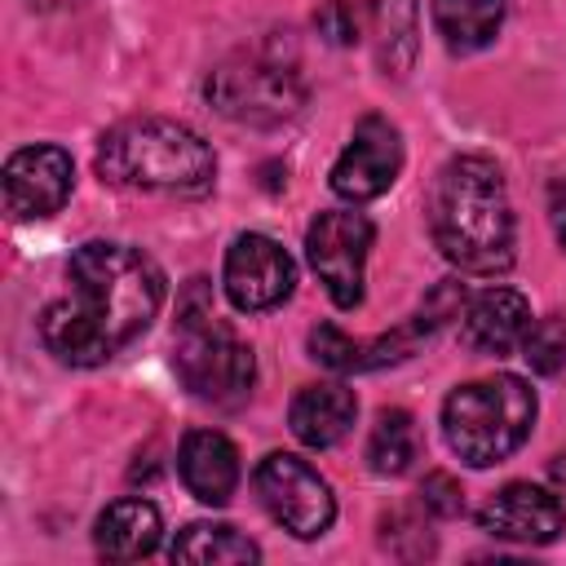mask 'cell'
I'll return each instance as SVG.
<instances>
[{
  "mask_svg": "<svg viewBox=\"0 0 566 566\" xmlns=\"http://www.w3.org/2000/svg\"><path fill=\"white\" fill-rule=\"evenodd\" d=\"M371 239H376L371 221L354 208L318 212L305 230V256L340 310H354L363 301V265H367Z\"/></svg>",
  "mask_w": 566,
  "mask_h": 566,
  "instance_id": "ba28073f",
  "label": "cell"
},
{
  "mask_svg": "<svg viewBox=\"0 0 566 566\" xmlns=\"http://www.w3.org/2000/svg\"><path fill=\"white\" fill-rule=\"evenodd\" d=\"M310 349H314V358L323 363V367H332V371H358V340H349L340 327H332V323H323V327H314L310 332Z\"/></svg>",
  "mask_w": 566,
  "mask_h": 566,
  "instance_id": "7402d4cb",
  "label": "cell"
},
{
  "mask_svg": "<svg viewBox=\"0 0 566 566\" xmlns=\"http://www.w3.org/2000/svg\"><path fill=\"white\" fill-rule=\"evenodd\" d=\"M172 367L199 402L239 407L252 394L256 358L212 314V301L203 296V279L190 283V301L181 305V327H177V340H172Z\"/></svg>",
  "mask_w": 566,
  "mask_h": 566,
  "instance_id": "5b68a950",
  "label": "cell"
},
{
  "mask_svg": "<svg viewBox=\"0 0 566 566\" xmlns=\"http://www.w3.org/2000/svg\"><path fill=\"white\" fill-rule=\"evenodd\" d=\"M177 469H181V482L186 491L199 500V504H226L239 486V451L226 433L217 429H190L181 438V451H177Z\"/></svg>",
  "mask_w": 566,
  "mask_h": 566,
  "instance_id": "5bb4252c",
  "label": "cell"
},
{
  "mask_svg": "<svg viewBox=\"0 0 566 566\" xmlns=\"http://www.w3.org/2000/svg\"><path fill=\"white\" fill-rule=\"evenodd\" d=\"M221 283H226V296L234 310L256 314V310H274L292 296L296 265L270 234H239L226 248Z\"/></svg>",
  "mask_w": 566,
  "mask_h": 566,
  "instance_id": "9c48e42d",
  "label": "cell"
},
{
  "mask_svg": "<svg viewBox=\"0 0 566 566\" xmlns=\"http://www.w3.org/2000/svg\"><path fill=\"white\" fill-rule=\"evenodd\" d=\"M522 358H526L531 371H539V376L562 371V367H566V318H557V314L535 318V323L526 327V336H522Z\"/></svg>",
  "mask_w": 566,
  "mask_h": 566,
  "instance_id": "44dd1931",
  "label": "cell"
},
{
  "mask_svg": "<svg viewBox=\"0 0 566 566\" xmlns=\"http://www.w3.org/2000/svg\"><path fill=\"white\" fill-rule=\"evenodd\" d=\"M252 486L265 504V513L292 531L296 539H318L332 517H336V500H332V486L296 455L287 451H270L256 473H252Z\"/></svg>",
  "mask_w": 566,
  "mask_h": 566,
  "instance_id": "52a82bcc",
  "label": "cell"
},
{
  "mask_svg": "<svg viewBox=\"0 0 566 566\" xmlns=\"http://www.w3.org/2000/svg\"><path fill=\"white\" fill-rule=\"evenodd\" d=\"M208 102L217 106V115L234 119V124H252V128H274L287 124L301 102H305V84L292 66L261 57V53H239L226 57L212 75H208Z\"/></svg>",
  "mask_w": 566,
  "mask_h": 566,
  "instance_id": "8992f818",
  "label": "cell"
},
{
  "mask_svg": "<svg viewBox=\"0 0 566 566\" xmlns=\"http://www.w3.org/2000/svg\"><path fill=\"white\" fill-rule=\"evenodd\" d=\"M314 27H318V35H327L332 44H354V35H358V13H354L349 0H323V4L314 9Z\"/></svg>",
  "mask_w": 566,
  "mask_h": 566,
  "instance_id": "603a6c76",
  "label": "cell"
},
{
  "mask_svg": "<svg viewBox=\"0 0 566 566\" xmlns=\"http://www.w3.org/2000/svg\"><path fill=\"white\" fill-rule=\"evenodd\" d=\"M75 181V164L62 146H22L4 164V203L18 221L53 217Z\"/></svg>",
  "mask_w": 566,
  "mask_h": 566,
  "instance_id": "8fae6325",
  "label": "cell"
},
{
  "mask_svg": "<svg viewBox=\"0 0 566 566\" xmlns=\"http://www.w3.org/2000/svg\"><path fill=\"white\" fill-rule=\"evenodd\" d=\"M168 557L172 562H212V566H221V562H256L261 548L248 535H239L234 526H226V522H190L172 539Z\"/></svg>",
  "mask_w": 566,
  "mask_h": 566,
  "instance_id": "ffe728a7",
  "label": "cell"
},
{
  "mask_svg": "<svg viewBox=\"0 0 566 566\" xmlns=\"http://www.w3.org/2000/svg\"><path fill=\"white\" fill-rule=\"evenodd\" d=\"M420 455V429L402 407H389L376 416L371 438H367V464L380 478H398L411 469V460Z\"/></svg>",
  "mask_w": 566,
  "mask_h": 566,
  "instance_id": "d6986e66",
  "label": "cell"
},
{
  "mask_svg": "<svg viewBox=\"0 0 566 566\" xmlns=\"http://www.w3.org/2000/svg\"><path fill=\"white\" fill-rule=\"evenodd\" d=\"M35 9H66V4H75V0H31Z\"/></svg>",
  "mask_w": 566,
  "mask_h": 566,
  "instance_id": "4316f807",
  "label": "cell"
},
{
  "mask_svg": "<svg viewBox=\"0 0 566 566\" xmlns=\"http://www.w3.org/2000/svg\"><path fill=\"white\" fill-rule=\"evenodd\" d=\"M548 221H553L557 243L566 248V181H553V190H548Z\"/></svg>",
  "mask_w": 566,
  "mask_h": 566,
  "instance_id": "d4e9b609",
  "label": "cell"
},
{
  "mask_svg": "<svg viewBox=\"0 0 566 566\" xmlns=\"http://www.w3.org/2000/svg\"><path fill=\"white\" fill-rule=\"evenodd\" d=\"M429 18L451 53H478L500 35L509 0H429Z\"/></svg>",
  "mask_w": 566,
  "mask_h": 566,
  "instance_id": "ac0fdd59",
  "label": "cell"
},
{
  "mask_svg": "<svg viewBox=\"0 0 566 566\" xmlns=\"http://www.w3.org/2000/svg\"><path fill=\"white\" fill-rule=\"evenodd\" d=\"M531 424H535V394L522 376L509 371L469 380L442 402L447 447L473 469H491L509 460L526 442Z\"/></svg>",
  "mask_w": 566,
  "mask_h": 566,
  "instance_id": "277c9868",
  "label": "cell"
},
{
  "mask_svg": "<svg viewBox=\"0 0 566 566\" xmlns=\"http://www.w3.org/2000/svg\"><path fill=\"white\" fill-rule=\"evenodd\" d=\"M402 168V137L385 115H363L349 146L340 150V159L332 164V190L349 203L376 199L394 186Z\"/></svg>",
  "mask_w": 566,
  "mask_h": 566,
  "instance_id": "30bf717a",
  "label": "cell"
},
{
  "mask_svg": "<svg viewBox=\"0 0 566 566\" xmlns=\"http://www.w3.org/2000/svg\"><path fill=\"white\" fill-rule=\"evenodd\" d=\"M159 535H164V522L150 500H115L93 526L97 553H106L115 562L150 557L159 548Z\"/></svg>",
  "mask_w": 566,
  "mask_h": 566,
  "instance_id": "e0dca14e",
  "label": "cell"
},
{
  "mask_svg": "<svg viewBox=\"0 0 566 566\" xmlns=\"http://www.w3.org/2000/svg\"><path fill=\"white\" fill-rule=\"evenodd\" d=\"M553 478H557V482H562V486H566V451H562V455H557V460H553Z\"/></svg>",
  "mask_w": 566,
  "mask_h": 566,
  "instance_id": "484cf974",
  "label": "cell"
},
{
  "mask_svg": "<svg viewBox=\"0 0 566 566\" xmlns=\"http://www.w3.org/2000/svg\"><path fill=\"white\" fill-rule=\"evenodd\" d=\"M478 526L495 539H509V544H526V548H539V544H553L562 531H566V509L553 491L544 486H531V482H509L504 491H495L482 509H478Z\"/></svg>",
  "mask_w": 566,
  "mask_h": 566,
  "instance_id": "7c38bea8",
  "label": "cell"
},
{
  "mask_svg": "<svg viewBox=\"0 0 566 566\" xmlns=\"http://www.w3.org/2000/svg\"><path fill=\"white\" fill-rule=\"evenodd\" d=\"M354 13L363 18L376 66L385 75H407L416 57V35H420V4L416 0H354Z\"/></svg>",
  "mask_w": 566,
  "mask_h": 566,
  "instance_id": "9a60e30c",
  "label": "cell"
},
{
  "mask_svg": "<svg viewBox=\"0 0 566 566\" xmlns=\"http://www.w3.org/2000/svg\"><path fill=\"white\" fill-rule=\"evenodd\" d=\"M97 177L119 190H164V195H203L212 190L217 159L212 146L164 115H142L115 124L97 146Z\"/></svg>",
  "mask_w": 566,
  "mask_h": 566,
  "instance_id": "3957f363",
  "label": "cell"
},
{
  "mask_svg": "<svg viewBox=\"0 0 566 566\" xmlns=\"http://www.w3.org/2000/svg\"><path fill=\"white\" fill-rule=\"evenodd\" d=\"M354 416H358V402L345 385H305L287 407L292 433L314 451L336 447L354 429Z\"/></svg>",
  "mask_w": 566,
  "mask_h": 566,
  "instance_id": "2e32d148",
  "label": "cell"
},
{
  "mask_svg": "<svg viewBox=\"0 0 566 566\" xmlns=\"http://www.w3.org/2000/svg\"><path fill=\"white\" fill-rule=\"evenodd\" d=\"M531 327V305L513 287H486L460 310V340L473 354H509Z\"/></svg>",
  "mask_w": 566,
  "mask_h": 566,
  "instance_id": "4fadbf2b",
  "label": "cell"
},
{
  "mask_svg": "<svg viewBox=\"0 0 566 566\" xmlns=\"http://www.w3.org/2000/svg\"><path fill=\"white\" fill-rule=\"evenodd\" d=\"M429 234L464 274H500L513 265V208L500 168L486 155H455L429 190Z\"/></svg>",
  "mask_w": 566,
  "mask_h": 566,
  "instance_id": "7a4b0ae2",
  "label": "cell"
},
{
  "mask_svg": "<svg viewBox=\"0 0 566 566\" xmlns=\"http://www.w3.org/2000/svg\"><path fill=\"white\" fill-rule=\"evenodd\" d=\"M420 504H424L429 513H438V517H455V513L464 509L460 482H455L451 473H429V478L420 482Z\"/></svg>",
  "mask_w": 566,
  "mask_h": 566,
  "instance_id": "cb8c5ba5",
  "label": "cell"
},
{
  "mask_svg": "<svg viewBox=\"0 0 566 566\" xmlns=\"http://www.w3.org/2000/svg\"><path fill=\"white\" fill-rule=\"evenodd\" d=\"M164 305V270L128 243L93 239L66 265V292L44 305L40 340L66 367H102Z\"/></svg>",
  "mask_w": 566,
  "mask_h": 566,
  "instance_id": "6da1fadb",
  "label": "cell"
}]
</instances>
